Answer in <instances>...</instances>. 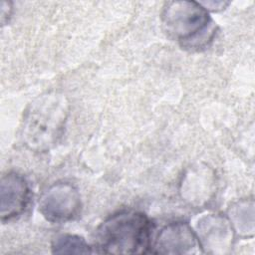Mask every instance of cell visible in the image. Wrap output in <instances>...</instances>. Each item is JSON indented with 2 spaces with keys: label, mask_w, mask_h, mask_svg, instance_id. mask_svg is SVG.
<instances>
[{
  "label": "cell",
  "mask_w": 255,
  "mask_h": 255,
  "mask_svg": "<svg viewBox=\"0 0 255 255\" xmlns=\"http://www.w3.org/2000/svg\"><path fill=\"white\" fill-rule=\"evenodd\" d=\"M70 105L60 92H46L34 99L24 112L20 137L23 144L35 152L53 148L63 135Z\"/></svg>",
  "instance_id": "obj_1"
},
{
  "label": "cell",
  "mask_w": 255,
  "mask_h": 255,
  "mask_svg": "<svg viewBox=\"0 0 255 255\" xmlns=\"http://www.w3.org/2000/svg\"><path fill=\"white\" fill-rule=\"evenodd\" d=\"M152 223L140 211L121 210L108 216L97 228V253L144 254L150 252Z\"/></svg>",
  "instance_id": "obj_2"
},
{
  "label": "cell",
  "mask_w": 255,
  "mask_h": 255,
  "mask_svg": "<svg viewBox=\"0 0 255 255\" xmlns=\"http://www.w3.org/2000/svg\"><path fill=\"white\" fill-rule=\"evenodd\" d=\"M161 22L167 35L185 49L207 47L216 33L209 12L196 1L166 2L161 11Z\"/></svg>",
  "instance_id": "obj_3"
},
{
  "label": "cell",
  "mask_w": 255,
  "mask_h": 255,
  "mask_svg": "<svg viewBox=\"0 0 255 255\" xmlns=\"http://www.w3.org/2000/svg\"><path fill=\"white\" fill-rule=\"evenodd\" d=\"M82 207L81 195L70 182L50 185L39 198V211L52 223H65L76 218Z\"/></svg>",
  "instance_id": "obj_4"
},
{
  "label": "cell",
  "mask_w": 255,
  "mask_h": 255,
  "mask_svg": "<svg viewBox=\"0 0 255 255\" xmlns=\"http://www.w3.org/2000/svg\"><path fill=\"white\" fill-rule=\"evenodd\" d=\"M193 229L202 253L229 254L231 252L236 234L226 215L218 213L204 215Z\"/></svg>",
  "instance_id": "obj_5"
},
{
  "label": "cell",
  "mask_w": 255,
  "mask_h": 255,
  "mask_svg": "<svg viewBox=\"0 0 255 255\" xmlns=\"http://www.w3.org/2000/svg\"><path fill=\"white\" fill-rule=\"evenodd\" d=\"M150 252L154 254L190 255L202 253L193 227L185 221H175L163 226L154 241Z\"/></svg>",
  "instance_id": "obj_6"
},
{
  "label": "cell",
  "mask_w": 255,
  "mask_h": 255,
  "mask_svg": "<svg viewBox=\"0 0 255 255\" xmlns=\"http://www.w3.org/2000/svg\"><path fill=\"white\" fill-rule=\"evenodd\" d=\"M31 190L25 177L18 172L9 171L0 183V217L2 222L21 215L27 208Z\"/></svg>",
  "instance_id": "obj_7"
},
{
  "label": "cell",
  "mask_w": 255,
  "mask_h": 255,
  "mask_svg": "<svg viewBox=\"0 0 255 255\" xmlns=\"http://www.w3.org/2000/svg\"><path fill=\"white\" fill-rule=\"evenodd\" d=\"M215 183L213 170L206 165H197L188 168L182 176L179 193L191 206L203 207L213 197Z\"/></svg>",
  "instance_id": "obj_8"
},
{
  "label": "cell",
  "mask_w": 255,
  "mask_h": 255,
  "mask_svg": "<svg viewBox=\"0 0 255 255\" xmlns=\"http://www.w3.org/2000/svg\"><path fill=\"white\" fill-rule=\"evenodd\" d=\"M226 217L237 236L247 238L254 235V201L252 198L239 199L230 204Z\"/></svg>",
  "instance_id": "obj_9"
},
{
  "label": "cell",
  "mask_w": 255,
  "mask_h": 255,
  "mask_svg": "<svg viewBox=\"0 0 255 255\" xmlns=\"http://www.w3.org/2000/svg\"><path fill=\"white\" fill-rule=\"evenodd\" d=\"M51 250L54 254H90L95 252L83 237L69 233L57 235L52 240Z\"/></svg>",
  "instance_id": "obj_10"
},
{
  "label": "cell",
  "mask_w": 255,
  "mask_h": 255,
  "mask_svg": "<svg viewBox=\"0 0 255 255\" xmlns=\"http://www.w3.org/2000/svg\"><path fill=\"white\" fill-rule=\"evenodd\" d=\"M199 3L208 12L209 11H213V12L221 11V10L225 9L229 4V2H225V1H200Z\"/></svg>",
  "instance_id": "obj_11"
},
{
  "label": "cell",
  "mask_w": 255,
  "mask_h": 255,
  "mask_svg": "<svg viewBox=\"0 0 255 255\" xmlns=\"http://www.w3.org/2000/svg\"><path fill=\"white\" fill-rule=\"evenodd\" d=\"M12 12V3L9 1L1 2V22L4 25L10 18Z\"/></svg>",
  "instance_id": "obj_12"
}]
</instances>
